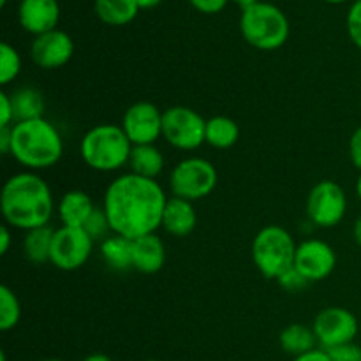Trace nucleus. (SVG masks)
I'll use <instances>...</instances> for the list:
<instances>
[{
    "label": "nucleus",
    "mask_w": 361,
    "mask_h": 361,
    "mask_svg": "<svg viewBox=\"0 0 361 361\" xmlns=\"http://www.w3.org/2000/svg\"><path fill=\"white\" fill-rule=\"evenodd\" d=\"M168 200L159 182L126 173L116 176L108 185L102 210L113 235L136 240L161 228Z\"/></svg>",
    "instance_id": "nucleus-1"
},
{
    "label": "nucleus",
    "mask_w": 361,
    "mask_h": 361,
    "mask_svg": "<svg viewBox=\"0 0 361 361\" xmlns=\"http://www.w3.org/2000/svg\"><path fill=\"white\" fill-rule=\"evenodd\" d=\"M0 210L7 226L30 231L48 226L55 210V201L44 178L37 173L23 171L13 175L4 183Z\"/></svg>",
    "instance_id": "nucleus-2"
},
{
    "label": "nucleus",
    "mask_w": 361,
    "mask_h": 361,
    "mask_svg": "<svg viewBox=\"0 0 361 361\" xmlns=\"http://www.w3.org/2000/svg\"><path fill=\"white\" fill-rule=\"evenodd\" d=\"M11 155L28 169H48L63 155L59 129L42 116L11 126Z\"/></svg>",
    "instance_id": "nucleus-3"
},
{
    "label": "nucleus",
    "mask_w": 361,
    "mask_h": 361,
    "mask_svg": "<svg viewBox=\"0 0 361 361\" xmlns=\"http://www.w3.org/2000/svg\"><path fill=\"white\" fill-rule=\"evenodd\" d=\"M133 143L122 126L101 123L88 130L80 145L81 159L88 168L101 173H111L129 164Z\"/></svg>",
    "instance_id": "nucleus-4"
},
{
    "label": "nucleus",
    "mask_w": 361,
    "mask_h": 361,
    "mask_svg": "<svg viewBox=\"0 0 361 361\" xmlns=\"http://www.w3.org/2000/svg\"><path fill=\"white\" fill-rule=\"evenodd\" d=\"M240 32L243 39L261 51L282 48L289 37V20L282 9L268 2H256L242 11Z\"/></svg>",
    "instance_id": "nucleus-5"
},
{
    "label": "nucleus",
    "mask_w": 361,
    "mask_h": 361,
    "mask_svg": "<svg viewBox=\"0 0 361 361\" xmlns=\"http://www.w3.org/2000/svg\"><path fill=\"white\" fill-rule=\"evenodd\" d=\"M296 243L291 233L281 226H267L252 242V259L264 279L277 281L295 267Z\"/></svg>",
    "instance_id": "nucleus-6"
},
{
    "label": "nucleus",
    "mask_w": 361,
    "mask_h": 361,
    "mask_svg": "<svg viewBox=\"0 0 361 361\" xmlns=\"http://www.w3.org/2000/svg\"><path fill=\"white\" fill-rule=\"evenodd\" d=\"M217 169L203 157H189L180 161L169 175V187L175 197L197 201L210 196L217 187Z\"/></svg>",
    "instance_id": "nucleus-7"
},
{
    "label": "nucleus",
    "mask_w": 361,
    "mask_h": 361,
    "mask_svg": "<svg viewBox=\"0 0 361 361\" xmlns=\"http://www.w3.org/2000/svg\"><path fill=\"white\" fill-rule=\"evenodd\" d=\"M207 120L187 106H171L162 113V137L176 150L192 152L207 143Z\"/></svg>",
    "instance_id": "nucleus-8"
},
{
    "label": "nucleus",
    "mask_w": 361,
    "mask_h": 361,
    "mask_svg": "<svg viewBox=\"0 0 361 361\" xmlns=\"http://www.w3.org/2000/svg\"><path fill=\"white\" fill-rule=\"evenodd\" d=\"M348 197L344 189L334 180H321L310 189L307 197V215L319 228H335L344 219Z\"/></svg>",
    "instance_id": "nucleus-9"
},
{
    "label": "nucleus",
    "mask_w": 361,
    "mask_h": 361,
    "mask_svg": "<svg viewBox=\"0 0 361 361\" xmlns=\"http://www.w3.org/2000/svg\"><path fill=\"white\" fill-rule=\"evenodd\" d=\"M94 250V240L83 228L62 226L53 235L49 263L62 271H74L85 267Z\"/></svg>",
    "instance_id": "nucleus-10"
},
{
    "label": "nucleus",
    "mask_w": 361,
    "mask_h": 361,
    "mask_svg": "<svg viewBox=\"0 0 361 361\" xmlns=\"http://www.w3.org/2000/svg\"><path fill=\"white\" fill-rule=\"evenodd\" d=\"M312 330L317 337V344L323 349H331L355 342L358 335V319L344 307H328L317 314Z\"/></svg>",
    "instance_id": "nucleus-11"
},
{
    "label": "nucleus",
    "mask_w": 361,
    "mask_h": 361,
    "mask_svg": "<svg viewBox=\"0 0 361 361\" xmlns=\"http://www.w3.org/2000/svg\"><path fill=\"white\" fill-rule=\"evenodd\" d=\"M122 129L136 145H155L162 136V113L154 102L140 101L127 108L122 118Z\"/></svg>",
    "instance_id": "nucleus-12"
},
{
    "label": "nucleus",
    "mask_w": 361,
    "mask_h": 361,
    "mask_svg": "<svg viewBox=\"0 0 361 361\" xmlns=\"http://www.w3.org/2000/svg\"><path fill=\"white\" fill-rule=\"evenodd\" d=\"M295 267L309 282H319L335 270L337 256L323 240H305L296 247Z\"/></svg>",
    "instance_id": "nucleus-13"
},
{
    "label": "nucleus",
    "mask_w": 361,
    "mask_h": 361,
    "mask_svg": "<svg viewBox=\"0 0 361 361\" xmlns=\"http://www.w3.org/2000/svg\"><path fill=\"white\" fill-rule=\"evenodd\" d=\"M73 39H71L69 34L59 30V28L37 35L30 46L32 60L41 69H59V67H63L73 59Z\"/></svg>",
    "instance_id": "nucleus-14"
},
{
    "label": "nucleus",
    "mask_w": 361,
    "mask_h": 361,
    "mask_svg": "<svg viewBox=\"0 0 361 361\" xmlns=\"http://www.w3.org/2000/svg\"><path fill=\"white\" fill-rule=\"evenodd\" d=\"M18 18L23 30L35 37L55 30L60 20L59 0H21Z\"/></svg>",
    "instance_id": "nucleus-15"
},
{
    "label": "nucleus",
    "mask_w": 361,
    "mask_h": 361,
    "mask_svg": "<svg viewBox=\"0 0 361 361\" xmlns=\"http://www.w3.org/2000/svg\"><path fill=\"white\" fill-rule=\"evenodd\" d=\"M166 263L164 242L155 233L133 240V270L145 275H154Z\"/></svg>",
    "instance_id": "nucleus-16"
},
{
    "label": "nucleus",
    "mask_w": 361,
    "mask_h": 361,
    "mask_svg": "<svg viewBox=\"0 0 361 361\" xmlns=\"http://www.w3.org/2000/svg\"><path fill=\"white\" fill-rule=\"evenodd\" d=\"M197 214L192 201L182 200V197H169L166 203L164 215H162V226L168 235L183 238L189 236L196 229Z\"/></svg>",
    "instance_id": "nucleus-17"
},
{
    "label": "nucleus",
    "mask_w": 361,
    "mask_h": 361,
    "mask_svg": "<svg viewBox=\"0 0 361 361\" xmlns=\"http://www.w3.org/2000/svg\"><path fill=\"white\" fill-rule=\"evenodd\" d=\"M95 204L92 197L83 190H69L59 201V219L62 226L67 228H85L88 219L95 212Z\"/></svg>",
    "instance_id": "nucleus-18"
},
{
    "label": "nucleus",
    "mask_w": 361,
    "mask_h": 361,
    "mask_svg": "<svg viewBox=\"0 0 361 361\" xmlns=\"http://www.w3.org/2000/svg\"><path fill=\"white\" fill-rule=\"evenodd\" d=\"M130 173L155 180L164 169V155L155 145H136L129 159Z\"/></svg>",
    "instance_id": "nucleus-19"
},
{
    "label": "nucleus",
    "mask_w": 361,
    "mask_h": 361,
    "mask_svg": "<svg viewBox=\"0 0 361 361\" xmlns=\"http://www.w3.org/2000/svg\"><path fill=\"white\" fill-rule=\"evenodd\" d=\"M94 9L99 20L111 27H123L140 13L136 0H95Z\"/></svg>",
    "instance_id": "nucleus-20"
},
{
    "label": "nucleus",
    "mask_w": 361,
    "mask_h": 361,
    "mask_svg": "<svg viewBox=\"0 0 361 361\" xmlns=\"http://www.w3.org/2000/svg\"><path fill=\"white\" fill-rule=\"evenodd\" d=\"M207 143L217 150H228L240 140V127L233 118L224 115L207 120Z\"/></svg>",
    "instance_id": "nucleus-21"
},
{
    "label": "nucleus",
    "mask_w": 361,
    "mask_h": 361,
    "mask_svg": "<svg viewBox=\"0 0 361 361\" xmlns=\"http://www.w3.org/2000/svg\"><path fill=\"white\" fill-rule=\"evenodd\" d=\"M102 259L111 270L126 271L133 268V240L111 235L101 242Z\"/></svg>",
    "instance_id": "nucleus-22"
},
{
    "label": "nucleus",
    "mask_w": 361,
    "mask_h": 361,
    "mask_svg": "<svg viewBox=\"0 0 361 361\" xmlns=\"http://www.w3.org/2000/svg\"><path fill=\"white\" fill-rule=\"evenodd\" d=\"M279 342L288 355H293L296 358V356L314 351L317 345V337L310 326L295 323L282 330Z\"/></svg>",
    "instance_id": "nucleus-23"
},
{
    "label": "nucleus",
    "mask_w": 361,
    "mask_h": 361,
    "mask_svg": "<svg viewBox=\"0 0 361 361\" xmlns=\"http://www.w3.org/2000/svg\"><path fill=\"white\" fill-rule=\"evenodd\" d=\"M53 231L49 226H42V228L30 229L25 231L23 238V254L30 263L42 264L48 263L51 257V245H53Z\"/></svg>",
    "instance_id": "nucleus-24"
},
{
    "label": "nucleus",
    "mask_w": 361,
    "mask_h": 361,
    "mask_svg": "<svg viewBox=\"0 0 361 361\" xmlns=\"http://www.w3.org/2000/svg\"><path fill=\"white\" fill-rule=\"evenodd\" d=\"M14 106V123L25 122V120L42 118L44 113V97L41 92L34 87L18 88L11 94Z\"/></svg>",
    "instance_id": "nucleus-25"
},
{
    "label": "nucleus",
    "mask_w": 361,
    "mask_h": 361,
    "mask_svg": "<svg viewBox=\"0 0 361 361\" xmlns=\"http://www.w3.org/2000/svg\"><path fill=\"white\" fill-rule=\"evenodd\" d=\"M21 317V305L14 291L7 286L0 288V330L9 331L18 326Z\"/></svg>",
    "instance_id": "nucleus-26"
},
{
    "label": "nucleus",
    "mask_w": 361,
    "mask_h": 361,
    "mask_svg": "<svg viewBox=\"0 0 361 361\" xmlns=\"http://www.w3.org/2000/svg\"><path fill=\"white\" fill-rule=\"evenodd\" d=\"M21 71V56L9 42L0 44V85L6 87L18 78Z\"/></svg>",
    "instance_id": "nucleus-27"
},
{
    "label": "nucleus",
    "mask_w": 361,
    "mask_h": 361,
    "mask_svg": "<svg viewBox=\"0 0 361 361\" xmlns=\"http://www.w3.org/2000/svg\"><path fill=\"white\" fill-rule=\"evenodd\" d=\"M85 231L92 236V240H106L108 238V233L111 231V226H109L108 217H106L104 210L102 208H95V212L92 214V217L88 219V222L85 224Z\"/></svg>",
    "instance_id": "nucleus-28"
},
{
    "label": "nucleus",
    "mask_w": 361,
    "mask_h": 361,
    "mask_svg": "<svg viewBox=\"0 0 361 361\" xmlns=\"http://www.w3.org/2000/svg\"><path fill=\"white\" fill-rule=\"evenodd\" d=\"M345 25H348V34L351 37V41L355 42L356 48L361 49V0H356L349 7Z\"/></svg>",
    "instance_id": "nucleus-29"
},
{
    "label": "nucleus",
    "mask_w": 361,
    "mask_h": 361,
    "mask_svg": "<svg viewBox=\"0 0 361 361\" xmlns=\"http://www.w3.org/2000/svg\"><path fill=\"white\" fill-rule=\"evenodd\" d=\"M330 355L331 361H361V348L355 342L337 345V348L324 349Z\"/></svg>",
    "instance_id": "nucleus-30"
},
{
    "label": "nucleus",
    "mask_w": 361,
    "mask_h": 361,
    "mask_svg": "<svg viewBox=\"0 0 361 361\" xmlns=\"http://www.w3.org/2000/svg\"><path fill=\"white\" fill-rule=\"evenodd\" d=\"M277 282L281 288L286 289V291H302V289H305L307 284H309V281L296 270V267L289 268L286 274H282L281 277L277 279Z\"/></svg>",
    "instance_id": "nucleus-31"
},
{
    "label": "nucleus",
    "mask_w": 361,
    "mask_h": 361,
    "mask_svg": "<svg viewBox=\"0 0 361 361\" xmlns=\"http://www.w3.org/2000/svg\"><path fill=\"white\" fill-rule=\"evenodd\" d=\"M14 122V106L11 94L0 92V127H11Z\"/></svg>",
    "instance_id": "nucleus-32"
},
{
    "label": "nucleus",
    "mask_w": 361,
    "mask_h": 361,
    "mask_svg": "<svg viewBox=\"0 0 361 361\" xmlns=\"http://www.w3.org/2000/svg\"><path fill=\"white\" fill-rule=\"evenodd\" d=\"M190 6L203 14H217L228 6L229 0H189Z\"/></svg>",
    "instance_id": "nucleus-33"
},
{
    "label": "nucleus",
    "mask_w": 361,
    "mask_h": 361,
    "mask_svg": "<svg viewBox=\"0 0 361 361\" xmlns=\"http://www.w3.org/2000/svg\"><path fill=\"white\" fill-rule=\"evenodd\" d=\"M349 157H351L353 164L361 171V126L353 133L351 140H349Z\"/></svg>",
    "instance_id": "nucleus-34"
},
{
    "label": "nucleus",
    "mask_w": 361,
    "mask_h": 361,
    "mask_svg": "<svg viewBox=\"0 0 361 361\" xmlns=\"http://www.w3.org/2000/svg\"><path fill=\"white\" fill-rule=\"evenodd\" d=\"M293 361H331V358L324 349H314V351L305 353V355L296 356Z\"/></svg>",
    "instance_id": "nucleus-35"
},
{
    "label": "nucleus",
    "mask_w": 361,
    "mask_h": 361,
    "mask_svg": "<svg viewBox=\"0 0 361 361\" xmlns=\"http://www.w3.org/2000/svg\"><path fill=\"white\" fill-rule=\"evenodd\" d=\"M11 247V229L9 226L4 224L0 229V256H6Z\"/></svg>",
    "instance_id": "nucleus-36"
},
{
    "label": "nucleus",
    "mask_w": 361,
    "mask_h": 361,
    "mask_svg": "<svg viewBox=\"0 0 361 361\" xmlns=\"http://www.w3.org/2000/svg\"><path fill=\"white\" fill-rule=\"evenodd\" d=\"M0 152L11 155V127H0Z\"/></svg>",
    "instance_id": "nucleus-37"
},
{
    "label": "nucleus",
    "mask_w": 361,
    "mask_h": 361,
    "mask_svg": "<svg viewBox=\"0 0 361 361\" xmlns=\"http://www.w3.org/2000/svg\"><path fill=\"white\" fill-rule=\"evenodd\" d=\"M161 2L162 0H136L140 11L141 9H154V7H157Z\"/></svg>",
    "instance_id": "nucleus-38"
},
{
    "label": "nucleus",
    "mask_w": 361,
    "mask_h": 361,
    "mask_svg": "<svg viewBox=\"0 0 361 361\" xmlns=\"http://www.w3.org/2000/svg\"><path fill=\"white\" fill-rule=\"evenodd\" d=\"M353 235H355V242L361 247V215L358 219H356L355 228H353Z\"/></svg>",
    "instance_id": "nucleus-39"
},
{
    "label": "nucleus",
    "mask_w": 361,
    "mask_h": 361,
    "mask_svg": "<svg viewBox=\"0 0 361 361\" xmlns=\"http://www.w3.org/2000/svg\"><path fill=\"white\" fill-rule=\"evenodd\" d=\"M83 361H113L108 355H102V353H95V355L87 356Z\"/></svg>",
    "instance_id": "nucleus-40"
},
{
    "label": "nucleus",
    "mask_w": 361,
    "mask_h": 361,
    "mask_svg": "<svg viewBox=\"0 0 361 361\" xmlns=\"http://www.w3.org/2000/svg\"><path fill=\"white\" fill-rule=\"evenodd\" d=\"M231 2H235L236 6L242 7V11H243V9H247V7L254 6L256 2H259V0H231Z\"/></svg>",
    "instance_id": "nucleus-41"
},
{
    "label": "nucleus",
    "mask_w": 361,
    "mask_h": 361,
    "mask_svg": "<svg viewBox=\"0 0 361 361\" xmlns=\"http://www.w3.org/2000/svg\"><path fill=\"white\" fill-rule=\"evenodd\" d=\"M356 194H358V197H360V201H361V173H360V176H358V182H356Z\"/></svg>",
    "instance_id": "nucleus-42"
},
{
    "label": "nucleus",
    "mask_w": 361,
    "mask_h": 361,
    "mask_svg": "<svg viewBox=\"0 0 361 361\" xmlns=\"http://www.w3.org/2000/svg\"><path fill=\"white\" fill-rule=\"evenodd\" d=\"M324 2H328V4H344V2H348V0H324Z\"/></svg>",
    "instance_id": "nucleus-43"
},
{
    "label": "nucleus",
    "mask_w": 361,
    "mask_h": 361,
    "mask_svg": "<svg viewBox=\"0 0 361 361\" xmlns=\"http://www.w3.org/2000/svg\"><path fill=\"white\" fill-rule=\"evenodd\" d=\"M0 361H7V356H6V353H0Z\"/></svg>",
    "instance_id": "nucleus-44"
},
{
    "label": "nucleus",
    "mask_w": 361,
    "mask_h": 361,
    "mask_svg": "<svg viewBox=\"0 0 361 361\" xmlns=\"http://www.w3.org/2000/svg\"><path fill=\"white\" fill-rule=\"evenodd\" d=\"M41 361H63V360H56V358H48V360H41Z\"/></svg>",
    "instance_id": "nucleus-45"
},
{
    "label": "nucleus",
    "mask_w": 361,
    "mask_h": 361,
    "mask_svg": "<svg viewBox=\"0 0 361 361\" xmlns=\"http://www.w3.org/2000/svg\"><path fill=\"white\" fill-rule=\"evenodd\" d=\"M7 4V0H0V6H6Z\"/></svg>",
    "instance_id": "nucleus-46"
},
{
    "label": "nucleus",
    "mask_w": 361,
    "mask_h": 361,
    "mask_svg": "<svg viewBox=\"0 0 361 361\" xmlns=\"http://www.w3.org/2000/svg\"><path fill=\"white\" fill-rule=\"evenodd\" d=\"M147 361H161V360H147Z\"/></svg>",
    "instance_id": "nucleus-47"
}]
</instances>
